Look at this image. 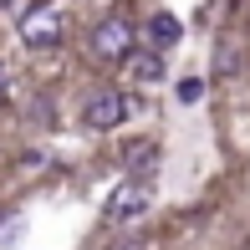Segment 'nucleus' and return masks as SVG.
<instances>
[{
    "instance_id": "nucleus-8",
    "label": "nucleus",
    "mask_w": 250,
    "mask_h": 250,
    "mask_svg": "<svg viewBox=\"0 0 250 250\" xmlns=\"http://www.w3.org/2000/svg\"><path fill=\"white\" fill-rule=\"evenodd\" d=\"M204 97V82L199 77H184V82H179V102H199Z\"/></svg>"
},
{
    "instance_id": "nucleus-1",
    "label": "nucleus",
    "mask_w": 250,
    "mask_h": 250,
    "mask_svg": "<svg viewBox=\"0 0 250 250\" xmlns=\"http://www.w3.org/2000/svg\"><path fill=\"white\" fill-rule=\"evenodd\" d=\"M148 204H153V184H143V179H123V184L107 194V204H102V220H107V225H133V220L148 214Z\"/></svg>"
},
{
    "instance_id": "nucleus-9",
    "label": "nucleus",
    "mask_w": 250,
    "mask_h": 250,
    "mask_svg": "<svg viewBox=\"0 0 250 250\" xmlns=\"http://www.w3.org/2000/svg\"><path fill=\"white\" fill-rule=\"evenodd\" d=\"M0 97H5V72H0Z\"/></svg>"
},
{
    "instance_id": "nucleus-7",
    "label": "nucleus",
    "mask_w": 250,
    "mask_h": 250,
    "mask_svg": "<svg viewBox=\"0 0 250 250\" xmlns=\"http://www.w3.org/2000/svg\"><path fill=\"white\" fill-rule=\"evenodd\" d=\"M240 66H245L240 41H220V46H214V72H220V77H235Z\"/></svg>"
},
{
    "instance_id": "nucleus-6",
    "label": "nucleus",
    "mask_w": 250,
    "mask_h": 250,
    "mask_svg": "<svg viewBox=\"0 0 250 250\" xmlns=\"http://www.w3.org/2000/svg\"><path fill=\"white\" fill-rule=\"evenodd\" d=\"M128 66H133V82H164V56L158 51H133Z\"/></svg>"
},
{
    "instance_id": "nucleus-5",
    "label": "nucleus",
    "mask_w": 250,
    "mask_h": 250,
    "mask_svg": "<svg viewBox=\"0 0 250 250\" xmlns=\"http://www.w3.org/2000/svg\"><path fill=\"white\" fill-rule=\"evenodd\" d=\"M143 36H148V51H168V46L184 41V26H179V16H168V10H153Z\"/></svg>"
},
{
    "instance_id": "nucleus-4",
    "label": "nucleus",
    "mask_w": 250,
    "mask_h": 250,
    "mask_svg": "<svg viewBox=\"0 0 250 250\" xmlns=\"http://www.w3.org/2000/svg\"><path fill=\"white\" fill-rule=\"evenodd\" d=\"M123 118H128V97H123L118 87H97V92L82 102V123H87V128H97V133L118 128Z\"/></svg>"
},
{
    "instance_id": "nucleus-10",
    "label": "nucleus",
    "mask_w": 250,
    "mask_h": 250,
    "mask_svg": "<svg viewBox=\"0 0 250 250\" xmlns=\"http://www.w3.org/2000/svg\"><path fill=\"white\" fill-rule=\"evenodd\" d=\"M0 5H10V0H0Z\"/></svg>"
},
{
    "instance_id": "nucleus-2",
    "label": "nucleus",
    "mask_w": 250,
    "mask_h": 250,
    "mask_svg": "<svg viewBox=\"0 0 250 250\" xmlns=\"http://www.w3.org/2000/svg\"><path fill=\"white\" fill-rule=\"evenodd\" d=\"M133 26L123 16H107V21H97V31H92V56L97 62H128L133 56Z\"/></svg>"
},
{
    "instance_id": "nucleus-3",
    "label": "nucleus",
    "mask_w": 250,
    "mask_h": 250,
    "mask_svg": "<svg viewBox=\"0 0 250 250\" xmlns=\"http://www.w3.org/2000/svg\"><path fill=\"white\" fill-rule=\"evenodd\" d=\"M66 31V16L56 5H31L26 16H21V41L26 46H56Z\"/></svg>"
}]
</instances>
